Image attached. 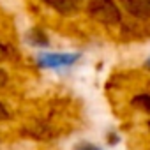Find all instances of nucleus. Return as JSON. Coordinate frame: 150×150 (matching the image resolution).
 <instances>
[{"instance_id":"obj_1","label":"nucleus","mask_w":150,"mask_h":150,"mask_svg":"<svg viewBox=\"0 0 150 150\" xmlns=\"http://www.w3.org/2000/svg\"><path fill=\"white\" fill-rule=\"evenodd\" d=\"M87 13L101 25H118L122 21V14L115 0H88Z\"/></svg>"},{"instance_id":"obj_2","label":"nucleus","mask_w":150,"mask_h":150,"mask_svg":"<svg viewBox=\"0 0 150 150\" xmlns=\"http://www.w3.org/2000/svg\"><path fill=\"white\" fill-rule=\"evenodd\" d=\"M80 53H62V51H39L35 62L41 69H64L71 67L80 60Z\"/></svg>"},{"instance_id":"obj_3","label":"nucleus","mask_w":150,"mask_h":150,"mask_svg":"<svg viewBox=\"0 0 150 150\" xmlns=\"http://www.w3.org/2000/svg\"><path fill=\"white\" fill-rule=\"evenodd\" d=\"M122 9L136 20H150V0H118Z\"/></svg>"},{"instance_id":"obj_4","label":"nucleus","mask_w":150,"mask_h":150,"mask_svg":"<svg viewBox=\"0 0 150 150\" xmlns=\"http://www.w3.org/2000/svg\"><path fill=\"white\" fill-rule=\"evenodd\" d=\"M42 2L48 7H51L53 11H57L60 14H65V16L74 14L81 6V0H42Z\"/></svg>"},{"instance_id":"obj_5","label":"nucleus","mask_w":150,"mask_h":150,"mask_svg":"<svg viewBox=\"0 0 150 150\" xmlns=\"http://www.w3.org/2000/svg\"><path fill=\"white\" fill-rule=\"evenodd\" d=\"M27 42L34 48H48L50 46V39L46 35V32H42L41 28H32L27 32Z\"/></svg>"},{"instance_id":"obj_6","label":"nucleus","mask_w":150,"mask_h":150,"mask_svg":"<svg viewBox=\"0 0 150 150\" xmlns=\"http://www.w3.org/2000/svg\"><path fill=\"white\" fill-rule=\"evenodd\" d=\"M18 58V51L13 44L9 42H2L0 41V64H4V62H11Z\"/></svg>"},{"instance_id":"obj_7","label":"nucleus","mask_w":150,"mask_h":150,"mask_svg":"<svg viewBox=\"0 0 150 150\" xmlns=\"http://www.w3.org/2000/svg\"><path fill=\"white\" fill-rule=\"evenodd\" d=\"M131 104H132V108H136L139 111L150 113V96L148 94H138L136 97H132Z\"/></svg>"},{"instance_id":"obj_8","label":"nucleus","mask_w":150,"mask_h":150,"mask_svg":"<svg viewBox=\"0 0 150 150\" xmlns=\"http://www.w3.org/2000/svg\"><path fill=\"white\" fill-rule=\"evenodd\" d=\"M74 150H103V148H99L97 145H94L90 141H80L74 145Z\"/></svg>"},{"instance_id":"obj_9","label":"nucleus","mask_w":150,"mask_h":150,"mask_svg":"<svg viewBox=\"0 0 150 150\" xmlns=\"http://www.w3.org/2000/svg\"><path fill=\"white\" fill-rule=\"evenodd\" d=\"M11 110L7 108V104H4V103H0V122H7V120H11Z\"/></svg>"},{"instance_id":"obj_10","label":"nucleus","mask_w":150,"mask_h":150,"mask_svg":"<svg viewBox=\"0 0 150 150\" xmlns=\"http://www.w3.org/2000/svg\"><path fill=\"white\" fill-rule=\"evenodd\" d=\"M9 80H11V74H9L6 69H2V67H0V90L7 87Z\"/></svg>"},{"instance_id":"obj_11","label":"nucleus","mask_w":150,"mask_h":150,"mask_svg":"<svg viewBox=\"0 0 150 150\" xmlns=\"http://www.w3.org/2000/svg\"><path fill=\"white\" fill-rule=\"evenodd\" d=\"M145 69H148V71H150V57L145 60Z\"/></svg>"},{"instance_id":"obj_12","label":"nucleus","mask_w":150,"mask_h":150,"mask_svg":"<svg viewBox=\"0 0 150 150\" xmlns=\"http://www.w3.org/2000/svg\"><path fill=\"white\" fill-rule=\"evenodd\" d=\"M148 131H150V120H148Z\"/></svg>"}]
</instances>
